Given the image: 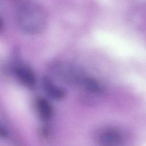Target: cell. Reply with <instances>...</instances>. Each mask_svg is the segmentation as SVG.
I'll return each mask as SVG.
<instances>
[{
  "label": "cell",
  "mask_w": 146,
  "mask_h": 146,
  "mask_svg": "<svg viewBox=\"0 0 146 146\" xmlns=\"http://www.w3.org/2000/svg\"><path fill=\"white\" fill-rule=\"evenodd\" d=\"M0 26H1V23H0Z\"/></svg>",
  "instance_id": "8"
},
{
  "label": "cell",
  "mask_w": 146,
  "mask_h": 146,
  "mask_svg": "<svg viewBox=\"0 0 146 146\" xmlns=\"http://www.w3.org/2000/svg\"><path fill=\"white\" fill-rule=\"evenodd\" d=\"M9 136V131L6 128L0 123V138H7Z\"/></svg>",
  "instance_id": "7"
},
{
  "label": "cell",
  "mask_w": 146,
  "mask_h": 146,
  "mask_svg": "<svg viewBox=\"0 0 146 146\" xmlns=\"http://www.w3.org/2000/svg\"><path fill=\"white\" fill-rule=\"evenodd\" d=\"M16 20L23 31L30 34H36L46 29L48 17L45 9L40 4L34 1H27L18 7Z\"/></svg>",
  "instance_id": "1"
},
{
  "label": "cell",
  "mask_w": 146,
  "mask_h": 146,
  "mask_svg": "<svg viewBox=\"0 0 146 146\" xmlns=\"http://www.w3.org/2000/svg\"><path fill=\"white\" fill-rule=\"evenodd\" d=\"M36 110L39 116L44 120L49 119L53 113L51 104L44 98H40L37 100Z\"/></svg>",
  "instance_id": "6"
},
{
  "label": "cell",
  "mask_w": 146,
  "mask_h": 146,
  "mask_svg": "<svg viewBox=\"0 0 146 146\" xmlns=\"http://www.w3.org/2000/svg\"><path fill=\"white\" fill-rule=\"evenodd\" d=\"M14 72L18 80L25 87L33 88L35 86L36 78L33 70L28 65L23 63L17 64Z\"/></svg>",
  "instance_id": "2"
},
{
  "label": "cell",
  "mask_w": 146,
  "mask_h": 146,
  "mask_svg": "<svg viewBox=\"0 0 146 146\" xmlns=\"http://www.w3.org/2000/svg\"><path fill=\"white\" fill-rule=\"evenodd\" d=\"M98 141L106 146L120 145L123 142L121 133L114 129H106L99 133Z\"/></svg>",
  "instance_id": "3"
},
{
  "label": "cell",
  "mask_w": 146,
  "mask_h": 146,
  "mask_svg": "<svg viewBox=\"0 0 146 146\" xmlns=\"http://www.w3.org/2000/svg\"><path fill=\"white\" fill-rule=\"evenodd\" d=\"M79 84L86 91L95 95H100L103 92L102 86L96 79L85 75H83L82 77Z\"/></svg>",
  "instance_id": "5"
},
{
  "label": "cell",
  "mask_w": 146,
  "mask_h": 146,
  "mask_svg": "<svg viewBox=\"0 0 146 146\" xmlns=\"http://www.w3.org/2000/svg\"><path fill=\"white\" fill-rule=\"evenodd\" d=\"M43 87L46 94L51 98L61 100L66 96V91L57 84L51 76H45L42 80Z\"/></svg>",
  "instance_id": "4"
}]
</instances>
